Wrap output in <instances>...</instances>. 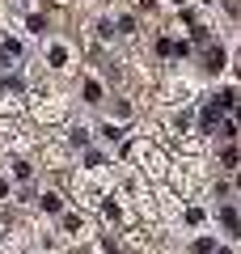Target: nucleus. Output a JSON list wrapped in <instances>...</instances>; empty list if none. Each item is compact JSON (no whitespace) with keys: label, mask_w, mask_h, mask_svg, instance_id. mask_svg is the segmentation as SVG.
Instances as JSON below:
<instances>
[{"label":"nucleus","mask_w":241,"mask_h":254,"mask_svg":"<svg viewBox=\"0 0 241 254\" xmlns=\"http://www.w3.org/2000/svg\"><path fill=\"white\" fill-rule=\"evenodd\" d=\"M220 254H224V250H220Z\"/></svg>","instance_id":"nucleus-4"},{"label":"nucleus","mask_w":241,"mask_h":254,"mask_svg":"<svg viewBox=\"0 0 241 254\" xmlns=\"http://www.w3.org/2000/svg\"><path fill=\"white\" fill-rule=\"evenodd\" d=\"M233 106H237V115H233V119H237V123H241V98H237V102H233Z\"/></svg>","instance_id":"nucleus-3"},{"label":"nucleus","mask_w":241,"mask_h":254,"mask_svg":"<svg viewBox=\"0 0 241 254\" xmlns=\"http://www.w3.org/2000/svg\"><path fill=\"white\" fill-rule=\"evenodd\" d=\"M224 229H229V233H241V216L233 208H224Z\"/></svg>","instance_id":"nucleus-1"},{"label":"nucleus","mask_w":241,"mask_h":254,"mask_svg":"<svg viewBox=\"0 0 241 254\" xmlns=\"http://www.w3.org/2000/svg\"><path fill=\"white\" fill-rule=\"evenodd\" d=\"M182 51H186V43H174V38L161 43V55H182Z\"/></svg>","instance_id":"nucleus-2"}]
</instances>
